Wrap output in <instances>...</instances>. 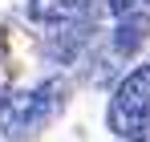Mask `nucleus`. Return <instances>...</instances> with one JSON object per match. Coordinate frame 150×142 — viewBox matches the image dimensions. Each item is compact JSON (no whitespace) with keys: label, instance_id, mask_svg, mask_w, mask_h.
I'll list each match as a JSON object with an SVG mask.
<instances>
[{"label":"nucleus","instance_id":"obj_2","mask_svg":"<svg viewBox=\"0 0 150 142\" xmlns=\"http://www.w3.org/2000/svg\"><path fill=\"white\" fill-rule=\"evenodd\" d=\"M41 126H45V114H41L33 89H0V130L8 138L25 142Z\"/></svg>","mask_w":150,"mask_h":142},{"label":"nucleus","instance_id":"obj_4","mask_svg":"<svg viewBox=\"0 0 150 142\" xmlns=\"http://www.w3.org/2000/svg\"><path fill=\"white\" fill-rule=\"evenodd\" d=\"M146 37H150V16L146 12H130V16H118V28L110 33V49L118 57H134L146 45Z\"/></svg>","mask_w":150,"mask_h":142},{"label":"nucleus","instance_id":"obj_6","mask_svg":"<svg viewBox=\"0 0 150 142\" xmlns=\"http://www.w3.org/2000/svg\"><path fill=\"white\" fill-rule=\"evenodd\" d=\"M33 97H37L45 122H53L61 110H65V102H69V81H65V77H45V81L33 89Z\"/></svg>","mask_w":150,"mask_h":142},{"label":"nucleus","instance_id":"obj_1","mask_svg":"<svg viewBox=\"0 0 150 142\" xmlns=\"http://www.w3.org/2000/svg\"><path fill=\"white\" fill-rule=\"evenodd\" d=\"M105 126L118 138H142L150 130V65H138L118 81L105 110Z\"/></svg>","mask_w":150,"mask_h":142},{"label":"nucleus","instance_id":"obj_3","mask_svg":"<svg viewBox=\"0 0 150 142\" xmlns=\"http://www.w3.org/2000/svg\"><path fill=\"white\" fill-rule=\"evenodd\" d=\"M93 33H98V21L81 12V16H73V21H65V24H61V33H53V37H49L45 53H49L53 61H61V65H73L77 57L89 49Z\"/></svg>","mask_w":150,"mask_h":142},{"label":"nucleus","instance_id":"obj_5","mask_svg":"<svg viewBox=\"0 0 150 142\" xmlns=\"http://www.w3.org/2000/svg\"><path fill=\"white\" fill-rule=\"evenodd\" d=\"M81 12H85L81 0H28V16L37 24H65Z\"/></svg>","mask_w":150,"mask_h":142},{"label":"nucleus","instance_id":"obj_8","mask_svg":"<svg viewBox=\"0 0 150 142\" xmlns=\"http://www.w3.org/2000/svg\"><path fill=\"white\" fill-rule=\"evenodd\" d=\"M126 142H150V134H142V138H126Z\"/></svg>","mask_w":150,"mask_h":142},{"label":"nucleus","instance_id":"obj_7","mask_svg":"<svg viewBox=\"0 0 150 142\" xmlns=\"http://www.w3.org/2000/svg\"><path fill=\"white\" fill-rule=\"evenodd\" d=\"M85 16H130V12H142L150 8V0H81Z\"/></svg>","mask_w":150,"mask_h":142}]
</instances>
